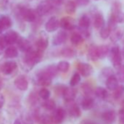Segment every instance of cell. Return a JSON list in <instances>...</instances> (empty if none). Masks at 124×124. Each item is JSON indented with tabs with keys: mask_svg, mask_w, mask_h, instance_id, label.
Here are the masks:
<instances>
[{
	"mask_svg": "<svg viewBox=\"0 0 124 124\" xmlns=\"http://www.w3.org/2000/svg\"><path fill=\"white\" fill-rule=\"evenodd\" d=\"M91 23L90 17L86 14H83L80 16L78 21V28L82 29H89Z\"/></svg>",
	"mask_w": 124,
	"mask_h": 124,
	"instance_id": "obj_22",
	"label": "cell"
},
{
	"mask_svg": "<svg viewBox=\"0 0 124 124\" xmlns=\"http://www.w3.org/2000/svg\"><path fill=\"white\" fill-rule=\"evenodd\" d=\"M18 48L21 51L23 52V53H27L28 51H29L31 49H32L31 42L26 38L23 37H20V39L18 41Z\"/></svg>",
	"mask_w": 124,
	"mask_h": 124,
	"instance_id": "obj_21",
	"label": "cell"
},
{
	"mask_svg": "<svg viewBox=\"0 0 124 124\" xmlns=\"http://www.w3.org/2000/svg\"><path fill=\"white\" fill-rule=\"evenodd\" d=\"M121 107H123V108H124V99L122 101V102H121Z\"/></svg>",
	"mask_w": 124,
	"mask_h": 124,
	"instance_id": "obj_56",
	"label": "cell"
},
{
	"mask_svg": "<svg viewBox=\"0 0 124 124\" xmlns=\"http://www.w3.org/2000/svg\"><path fill=\"white\" fill-rule=\"evenodd\" d=\"M93 24L96 29L101 30L105 26V21L103 15L99 12H96L93 14Z\"/></svg>",
	"mask_w": 124,
	"mask_h": 124,
	"instance_id": "obj_15",
	"label": "cell"
},
{
	"mask_svg": "<svg viewBox=\"0 0 124 124\" xmlns=\"http://www.w3.org/2000/svg\"><path fill=\"white\" fill-rule=\"evenodd\" d=\"M13 124H23V123H22V121H21V120H19V119H16V120L14 121Z\"/></svg>",
	"mask_w": 124,
	"mask_h": 124,
	"instance_id": "obj_53",
	"label": "cell"
},
{
	"mask_svg": "<svg viewBox=\"0 0 124 124\" xmlns=\"http://www.w3.org/2000/svg\"><path fill=\"white\" fill-rule=\"evenodd\" d=\"M77 5L79 6H86L90 3V0H75Z\"/></svg>",
	"mask_w": 124,
	"mask_h": 124,
	"instance_id": "obj_49",
	"label": "cell"
},
{
	"mask_svg": "<svg viewBox=\"0 0 124 124\" xmlns=\"http://www.w3.org/2000/svg\"><path fill=\"white\" fill-rule=\"evenodd\" d=\"M18 55V50L17 47L13 45H10L5 50V57L6 58H15Z\"/></svg>",
	"mask_w": 124,
	"mask_h": 124,
	"instance_id": "obj_27",
	"label": "cell"
},
{
	"mask_svg": "<svg viewBox=\"0 0 124 124\" xmlns=\"http://www.w3.org/2000/svg\"><path fill=\"white\" fill-rule=\"evenodd\" d=\"M43 57V52L39 51L38 50L31 49L29 51L25 53V56L23 58V63L26 67L29 69H31L34 67L35 64L42 60Z\"/></svg>",
	"mask_w": 124,
	"mask_h": 124,
	"instance_id": "obj_1",
	"label": "cell"
},
{
	"mask_svg": "<svg viewBox=\"0 0 124 124\" xmlns=\"http://www.w3.org/2000/svg\"><path fill=\"white\" fill-rule=\"evenodd\" d=\"M70 41L72 45H79L82 44L84 41V37L78 32H74L72 34L71 37H70Z\"/></svg>",
	"mask_w": 124,
	"mask_h": 124,
	"instance_id": "obj_29",
	"label": "cell"
},
{
	"mask_svg": "<svg viewBox=\"0 0 124 124\" xmlns=\"http://www.w3.org/2000/svg\"><path fill=\"white\" fill-rule=\"evenodd\" d=\"M77 70L80 75L84 78L90 77L93 72V67L88 63H79L77 66Z\"/></svg>",
	"mask_w": 124,
	"mask_h": 124,
	"instance_id": "obj_8",
	"label": "cell"
},
{
	"mask_svg": "<svg viewBox=\"0 0 124 124\" xmlns=\"http://www.w3.org/2000/svg\"><path fill=\"white\" fill-rule=\"evenodd\" d=\"M66 86L63 85H58L55 86V93L57 95H62L63 94V92L65 89Z\"/></svg>",
	"mask_w": 124,
	"mask_h": 124,
	"instance_id": "obj_47",
	"label": "cell"
},
{
	"mask_svg": "<svg viewBox=\"0 0 124 124\" xmlns=\"http://www.w3.org/2000/svg\"><path fill=\"white\" fill-rule=\"evenodd\" d=\"M123 94H124V85H120L115 91H113L112 96L115 99H119L123 96Z\"/></svg>",
	"mask_w": 124,
	"mask_h": 124,
	"instance_id": "obj_37",
	"label": "cell"
},
{
	"mask_svg": "<svg viewBox=\"0 0 124 124\" xmlns=\"http://www.w3.org/2000/svg\"><path fill=\"white\" fill-rule=\"evenodd\" d=\"M68 35L67 33L64 30H61L56 33L53 37L52 43L54 46H59L62 44H64L67 39Z\"/></svg>",
	"mask_w": 124,
	"mask_h": 124,
	"instance_id": "obj_11",
	"label": "cell"
},
{
	"mask_svg": "<svg viewBox=\"0 0 124 124\" xmlns=\"http://www.w3.org/2000/svg\"><path fill=\"white\" fill-rule=\"evenodd\" d=\"M88 58L93 61H98L99 54H98V46L95 45H91L88 50Z\"/></svg>",
	"mask_w": 124,
	"mask_h": 124,
	"instance_id": "obj_24",
	"label": "cell"
},
{
	"mask_svg": "<svg viewBox=\"0 0 124 124\" xmlns=\"http://www.w3.org/2000/svg\"><path fill=\"white\" fill-rule=\"evenodd\" d=\"M77 5L73 0H68L65 3V11L70 15H72L76 11Z\"/></svg>",
	"mask_w": 124,
	"mask_h": 124,
	"instance_id": "obj_30",
	"label": "cell"
},
{
	"mask_svg": "<svg viewBox=\"0 0 124 124\" xmlns=\"http://www.w3.org/2000/svg\"><path fill=\"white\" fill-rule=\"evenodd\" d=\"M36 79H37L36 80L37 84L43 87L49 86L52 83V78L47 76V75H45L42 70L39 71L37 73Z\"/></svg>",
	"mask_w": 124,
	"mask_h": 124,
	"instance_id": "obj_10",
	"label": "cell"
},
{
	"mask_svg": "<svg viewBox=\"0 0 124 124\" xmlns=\"http://www.w3.org/2000/svg\"><path fill=\"white\" fill-rule=\"evenodd\" d=\"M81 80V75H80L79 72H75L74 73V75L72 76L70 80V85L71 87H75L77 85H78L80 83Z\"/></svg>",
	"mask_w": 124,
	"mask_h": 124,
	"instance_id": "obj_36",
	"label": "cell"
},
{
	"mask_svg": "<svg viewBox=\"0 0 124 124\" xmlns=\"http://www.w3.org/2000/svg\"><path fill=\"white\" fill-rule=\"evenodd\" d=\"M109 48L106 45H101L98 46V54L99 59H104L107 55H109Z\"/></svg>",
	"mask_w": 124,
	"mask_h": 124,
	"instance_id": "obj_33",
	"label": "cell"
},
{
	"mask_svg": "<svg viewBox=\"0 0 124 124\" xmlns=\"http://www.w3.org/2000/svg\"><path fill=\"white\" fill-rule=\"evenodd\" d=\"M115 75V72L114 70L111 68V67H104L101 70L100 75H99V78L102 80H107L109 77Z\"/></svg>",
	"mask_w": 124,
	"mask_h": 124,
	"instance_id": "obj_28",
	"label": "cell"
},
{
	"mask_svg": "<svg viewBox=\"0 0 124 124\" xmlns=\"http://www.w3.org/2000/svg\"><path fill=\"white\" fill-rule=\"evenodd\" d=\"M82 91L83 93L85 95V96H90V95L93 93V88L92 86L88 83H84L81 86Z\"/></svg>",
	"mask_w": 124,
	"mask_h": 124,
	"instance_id": "obj_44",
	"label": "cell"
},
{
	"mask_svg": "<svg viewBox=\"0 0 124 124\" xmlns=\"http://www.w3.org/2000/svg\"><path fill=\"white\" fill-rule=\"evenodd\" d=\"M60 54L62 57L64 58H70L75 56V51L74 49H72V47H64L63 49H61Z\"/></svg>",
	"mask_w": 124,
	"mask_h": 124,
	"instance_id": "obj_31",
	"label": "cell"
},
{
	"mask_svg": "<svg viewBox=\"0 0 124 124\" xmlns=\"http://www.w3.org/2000/svg\"><path fill=\"white\" fill-rule=\"evenodd\" d=\"M118 118L120 124H124V108L121 107L118 112Z\"/></svg>",
	"mask_w": 124,
	"mask_h": 124,
	"instance_id": "obj_48",
	"label": "cell"
},
{
	"mask_svg": "<svg viewBox=\"0 0 124 124\" xmlns=\"http://www.w3.org/2000/svg\"><path fill=\"white\" fill-rule=\"evenodd\" d=\"M5 104V97L2 94H0V109H1Z\"/></svg>",
	"mask_w": 124,
	"mask_h": 124,
	"instance_id": "obj_52",
	"label": "cell"
},
{
	"mask_svg": "<svg viewBox=\"0 0 124 124\" xmlns=\"http://www.w3.org/2000/svg\"><path fill=\"white\" fill-rule=\"evenodd\" d=\"M41 70L45 75H47V76H49L52 79L53 78H55L58 75V70L57 65H55V64H50V65L45 67V68H43Z\"/></svg>",
	"mask_w": 124,
	"mask_h": 124,
	"instance_id": "obj_23",
	"label": "cell"
},
{
	"mask_svg": "<svg viewBox=\"0 0 124 124\" xmlns=\"http://www.w3.org/2000/svg\"><path fill=\"white\" fill-rule=\"evenodd\" d=\"M123 34H124V28L122 26H117L111 32L109 37L110 41L112 42H117L123 37Z\"/></svg>",
	"mask_w": 124,
	"mask_h": 124,
	"instance_id": "obj_20",
	"label": "cell"
},
{
	"mask_svg": "<svg viewBox=\"0 0 124 124\" xmlns=\"http://www.w3.org/2000/svg\"><path fill=\"white\" fill-rule=\"evenodd\" d=\"M121 12V4L118 1L113 2L111 6V13L112 15H116Z\"/></svg>",
	"mask_w": 124,
	"mask_h": 124,
	"instance_id": "obj_41",
	"label": "cell"
},
{
	"mask_svg": "<svg viewBox=\"0 0 124 124\" xmlns=\"http://www.w3.org/2000/svg\"><path fill=\"white\" fill-rule=\"evenodd\" d=\"M118 80L116 77V75H113V76H111L109 77L106 81H105V83H106V86H107V88H108L109 90L110 91H115L119 85L118 84Z\"/></svg>",
	"mask_w": 124,
	"mask_h": 124,
	"instance_id": "obj_26",
	"label": "cell"
},
{
	"mask_svg": "<svg viewBox=\"0 0 124 124\" xmlns=\"http://www.w3.org/2000/svg\"><path fill=\"white\" fill-rule=\"evenodd\" d=\"M95 101L91 96H85L81 101V107L84 110H90L94 106Z\"/></svg>",
	"mask_w": 124,
	"mask_h": 124,
	"instance_id": "obj_25",
	"label": "cell"
},
{
	"mask_svg": "<svg viewBox=\"0 0 124 124\" xmlns=\"http://www.w3.org/2000/svg\"><path fill=\"white\" fill-rule=\"evenodd\" d=\"M54 6L48 1H44L39 3L36 9V13L38 16L42 17L49 15L53 10Z\"/></svg>",
	"mask_w": 124,
	"mask_h": 124,
	"instance_id": "obj_4",
	"label": "cell"
},
{
	"mask_svg": "<svg viewBox=\"0 0 124 124\" xmlns=\"http://www.w3.org/2000/svg\"><path fill=\"white\" fill-rule=\"evenodd\" d=\"M23 121L22 123L23 124H34V121L32 117L29 115H25L23 116Z\"/></svg>",
	"mask_w": 124,
	"mask_h": 124,
	"instance_id": "obj_45",
	"label": "cell"
},
{
	"mask_svg": "<svg viewBox=\"0 0 124 124\" xmlns=\"http://www.w3.org/2000/svg\"><path fill=\"white\" fill-rule=\"evenodd\" d=\"M57 67H58V72L65 73L69 71L70 68V64L67 61H61L58 63Z\"/></svg>",
	"mask_w": 124,
	"mask_h": 124,
	"instance_id": "obj_35",
	"label": "cell"
},
{
	"mask_svg": "<svg viewBox=\"0 0 124 124\" xmlns=\"http://www.w3.org/2000/svg\"><path fill=\"white\" fill-rule=\"evenodd\" d=\"M35 94L36 93H31V95L29 96V101L32 104H35L37 102V96Z\"/></svg>",
	"mask_w": 124,
	"mask_h": 124,
	"instance_id": "obj_50",
	"label": "cell"
},
{
	"mask_svg": "<svg viewBox=\"0 0 124 124\" xmlns=\"http://www.w3.org/2000/svg\"><path fill=\"white\" fill-rule=\"evenodd\" d=\"M5 39L8 45H12L15 43H17L20 39L19 34L17 31L13 30H10L4 34Z\"/></svg>",
	"mask_w": 124,
	"mask_h": 124,
	"instance_id": "obj_13",
	"label": "cell"
},
{
	"mask_svg": "<svg viewBox=\"0 0 124 124\" xmlns=\"http://www.w3.org/2000/svg\"><path fill=\"white\" fill-rule=\"evenodd\" d=\"M121 53H122V56H123V58L124 59V47L123 48V50H122Z\"/></svg>",
	"mask_w": 124,
	"mask_h": 124,
	"instance_id": "obj_55",
	"label": "cell"
},
{
	"mask_svg": "<svg viewBox=\"0 0 124 124\" xmlns=\"http://www.w3.org/2000/svg\"><path fill=\"white\" fill-rule=\"evenodd\" d=\"M18 10L19 16L23 20L27 22H31V23L37 21V18L38 16L36 11L33 10L32 9H30L23 6H20Z\"/></svg>",
	"mask_w": 124,
	"mask_h": 124,
	"instance_id": "obj_3",
	"label": "cell"
},
{
	"mask_svg": "<svg viewBox=\"0 0 124 124\" xmlns=\"http://www.w3.org/2000/svg\"><path fill=\"white\" fill-rule=\"evenodd\" d=\"M95 1H99V0H95Z\"/></svg>",
	"mask_w": 124,
	"mask_h": 124,
	"instance_id": "obj_57",
	"label": "cell"
},
{
	"mask_svg": "<svg viewBox=\"0 0 124 124\" xmlns=\"http://www.w3.org/2000/svg\"><path fill=\"white\" fill-rule=\"evenodd\" d=\"M38 96L44 101L49 99L50 96V91L46 88H42L38 92Z\"/></svg>",
	"mask_w": 124,
	"mask_h": 124,
	"instance_id": "obj_42",
	"label": "cell"
},
{
	"mask_svg": "<svg viewBox=\"0 0 124 124\" xmlns=\"http://www.w3.org/2000/svg\"><path fill=\"white\" fill-rule=\"evenodd\" d=\"M14 85H16V87L18 90L22 91H25L29 88V81L25 76L21 75V76H18L15 80Z\"/></svg>",
	"mask_w": 124,
	"mask_h": 124,
	"instance_id": "obj_14",
	"label": "cell"
},
{
	"mask_svg": "<svg viewBox=\"0 0 124 124\" xmlns=\"http://www.w3.org/2000/svg\"><path fill=\"white\" fill-rule=\"evenodd\" d=\"M8 43L5 39V37L4 35L2 36H0V52L2 51L4 49L6 48V47L8 46Z\"/></svg>",
	"mask_w": 124,
	"mask_h": 124,
	"instance_id": "obj_46",
	"label": "cell"
},
{
	"mask_svg": "<svg viewBox=\"0 0 124 124\" xmlns=\"http://www.w3.org/2000/svg\"><path fill=\"white\" fill-rule=\"evenodd\" d=\"M94 93L97 98H99V99H101V100L106 99L108 96L107 91L103 87H97L94 91Z\"/></svg>",
	"mask_w": 124,
	"mask_h": 124,
	"instance_id": "obj_32",
	"label": "cell"
},
{
	"mask_svg": "<svg viewBox=\"0 0 124 124\" xmlns=\"http://www.w3.org/2000/svg\"><path fill=\"white\" fill-rule=\"evenodd\" d=\"M116 77L120 83H124V64H122L117 70Z\"/></svg>",
	"mask_w": 124,
	"mask_h": 124,
	"instance_id": "obj_43",
	"label": "cell"
},
{
	"mask_svg": "<svg viewBox=\"0 0 124 124\" xmlns=\"http://www.w3.org/2000/svg\"><path fill=\"white\" fill-rule=\"evenodd\" d=\"M77 95V91L73 87H66L64 92H63V98L67 102H71L74 101V99H75Z\"/></svg>",
	"mask_w": 124,
	"mask_h": 124,
	"instance_id": "obj_19",
	"label": "cell"
},
{
	"mask_svg": "<svg viewBox=\"0 0 124 124\" xmlns=\"http://www.w3.org/2000/svg\"><path fill=\"white\" fill-rule=\"evenodd\" d=\"M80 124H96L94 122H93L92 120H83L80 121Z\"/></svg>",
	"mask_w": 124,
	"mask_h": 124,
	"instance_id": "obj_51",
	"label": "cell"
},
{
	"mask_svg": "<svg viewBox=\"0 0 124 124\" xmlns=\"http://www.w3.org/2000/svg\"><path fill=\"white\" fill-rule=\"evenodd\" d=\"M112 21H114L117 24V23H124V13H119L116 15H112L110 14L109 18Z\"/></svg>",
	"mask_w": 124,
	"mask_h": 124,
	"instance_id": "obj_39",
	"label": "cell"
},
{
	"mask_svg": "<svg viewBox=\"0 0 124 124\" xmlns=\"http://www.w3.org/2000/svg\"><path fill=\"white\" fill-rule=\"evenodd\" d=\"M50 116H51V118H52L53 123L61 124L65 119L66 111L63 107H60L55 108V109H54L53 111Z\"/></svg>",
	"mask_w": 124,
	"mask_h": 124,
	"instance_id": "obj_5",
	"label": "cell"
},
{
	"mask_svg": "<svg viewBox=\"0 0 124 124\" xmlns=\"http://www.w3.org/2000/svg\"><path fill=\"white\" fill-rule=\"evenodd\" d=\"M67 103L68 104L67 109H68L70 115L75 118L80 117L81 116V110L79 106L74 101L67 102Z\"/></svg>",
	"mask_w": 124,
	"mask_h": 124,
	"instance_id": "obj_16",
	"label": "cell"
},
{
	"mask_svg": "<svg viewBox=\"0 0 124 124\" xmlns=\"http://www.w3.org/2000/svg\"><path fill=\"white\" fill-rule=\"evenodd\" d=\"M109 58L112 64L113 67L117 70L123 64V56H122V53L120 51V47L118 45H114L109 49Z\"/></svg>",
	"mask_w": 124,
	"mask_h": 124,
	"instance_id": "obj_2",
	"label": "cell"
},
{
	"mask_svg": "<svg viewBox=\"0 0 124 124\" xmlns=\"http://www.w3.org/2000/svg\"><path fill=\"white\" fill-rule=\"evenodd\" d=\"M111 32H112V29L107 25V26H104L100 30V37H101V39H107L108 37H110Z\"/></svg>",
	"mask_w": 124,
	"mask_h": 124,
	"instance_id": "obj_40",
	"label": "cell"
},
{
	"mask_svg": "<svg viewBox=\"0 0 124 124\" xmlns=\"http://www.w3.org/2000/svg\"><path fill=\"white\" fill-rule=\"evenodd\" d=\"M60 27H61L64 31L73 30L76 28L75 21L70 16L63 17L60 20Z\"/></svg>",
	"mask_w": 124,
	"mask_h": 124,
	"instance_id": "obj_6",
	"label": "cell"
},
{
	"mask_svg": "<svg viewBox=\"0 0 124 124\" xmlns=\"http://www.w3.org/2000/svg\"><path fill=\"white\" fill-rule=\"evenodd\" d=\"M18 67V64L15 61H8L0 66V71L6 75H11Z\"/></svg>",
	"mask_w": 124,
	"mask_h": 124,
	"instance_id": "obj_7",
	"label": "cell"
},
{
	"mask_svg": "<svg viewBox=\"0 0 124 124\" xmlns=\"http://www.w3.org/2000/svg\"><path fill=\"white\" fill-rule=\"evenodd\" d=\"M3 83H2V81L0 80V91H1L2 89V88H3Z\"/></svg>",
	"mask_w": 124,
	"mask_h": 124,
	"instance_id": "obj_54",
	"label": "cell"
},
{
	"mask_svg": "<svg viewBox=\"0 0 124 124\" xmlns=\"http://www.w3.org/2000/svg\"><path fill=\"white\" fill-rule=\"evenodd\" d=\"M55 107H56V104H55V101L51 99L45 100L44 102L42 103V107L47 111L53 112L54 109H55Z\"/></svg>",
	"mask_w": 124,
	"mask_h": 124,
	"instance_id": "obj_34",
	"label": "cell"
},
{
	"mask_svg": "<svg viewBox=\"0 0 124 124\" xmlns=\"http://www.w3.org/2000/svg\"><path fill=\"white\" fill-rule=\"evenodd\" d=\"M48 44H49L48 38L46 36V34L42 32L35 42L36 49L39 51L44 52L48 47Z\"/></svg>",
	"mask_w": 124,
	"mask_h": 124,
	"instance_id": "obj_12",
	"label": "cell"
},
{
	"mask_svg": "<svg viewBox=\"0 0 124 124\" xmlns=\"http://www.w3.org/2000/svg\"><path fill=\"white\" fill-rule=\"evenodd\" d=\"M117 117L116 112L113 109H107L102 112L101 119L107 123H113Z\"/></svg>",
	"mask_w": 124,
	"mask_h": 124,
	"instance_id": "obj_17",
	"label": "cell"
},
{
	"mask_svg": "<svg viewBox=\"0 0 124 124\" xmlns=\"http://www.w3.org/2000/svg\"><path fill=\"white\" fill-rule=\"evenodd\" d=\"M38 122L40 124H53V123L51 116L47 114H42L39 116Z\"/></svg>",
	"mask_w": 124,
	"mask_h": 124,
	"instance_id": "obj_38",
	"label": "cell"
},
{
	"mask_svg": "<svg viewBox=\"0 0 124 124\" xmlns=\"http://www.w3.org/2000/svg\"><path fill=\"white\" fill-rule=\"evenodd\" d=\"M13 25V21L11 18L6 15H2L0 17V34L4 31L10 29Z\"/></svg>",
	"mask_w": 124,
	"mask_h": 124,
	"instance_id": "obj_18",
	"label": "cell"
},
{
	"mask_svg": "<svg viewBox=\"0 0 124 124\" xmlns=\"http://www.w3.org/2000/svg\"><path fill=\"white\" fill-rule=\"evenodd\" d=\"M60 26V21L55 16L50 17L48 21L45 23V29L46 31L49 33H52L55 31Z\"/></svg>",
	"mask_w": 124,
	"mask_h": 124,
	"instance_id": "obj_9",
	"label": "cell"
}]
</instances>
